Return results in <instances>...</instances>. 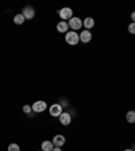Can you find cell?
I'll return each mask as SVG.
<instances>
[{
    "mask_svg": "<svg viewBox=\"0 0 135 151\" xmlns=\"http://www.w3.org/2000/svg\"><path fill=\"white\" fill-rule=\"evenodd\" d=\"M65 41L68 45H70V46H74V45H77L80 42V35L77 34L76 31H68L65 34Z\"/></svg>",
    "mask_w": 135,
    "mask_h": 151,
    "instance_id": "1",
    "label": "cell"
},
{
    "mask_svg": "<svg viewBox=\"0 0 135 151\" xmlns=\"http://www.w3.org/2000/svg\"><path fill=\"white\" fill-rule=\"evenodd\" d=\"M58 14H60V18L62 19V20H68V22H69L70 19L73 18V11H72V8H69V7L61 8Z\"/></svg>",
    "mask_w": 135,
    "mask_h": 151,
    "instance_id": "2",
    "label": "cell"
},
{
    "mask_svg": "<svg viewBox=\"0 0 135 151\" xmlns=\"http://www.w3.org/2000/svg\"><path fill=\"white\" fill-rule=\"evenodd\" d=\"M68 24H69V27L72 28V31H76V30H80V28H81L82 20L80 18H77V16H73L69 22H68Z\"/></svg>",
    "mask_w": 135,
    "mask_h": 151,
    "instance_id": "3",
    "label": "cell"
},
{
    "mask_svg": "<svg viewBox=\"0 0 135 151\" xmlns=\"http://www.w3.org/2000/svg\"><path fill=\"white\" fill-rule=\"evenodd\" d=\"M31 108H32V111H34V112L41 113V112H43V111L47 108V104H46V101L39 100V101H35V103L31 105Z\"/></svg>",
    "mask_w": 135,
    "mask_h": 151,
    "instance_id": "4",
    "label": "cell"
},
{
    "mask_svg": "<svg viewBox=\"0 0 135 151\" xmlns=\"http://www.w3.org/2000/svg\"><path fill=\"white\" fill-rule=\"evenodd\" d=\"M49 111H50V115L54 117H60V115L62 113V105L61 104H53L50 108H49Z\"/></svg>",
    "mask_w": 135,
    "mask_h": 151,
    "instance_id": "5",
    "label": "cell"
},
{
    "mask_svg": "<svg viewBox=\"0 0 135 151\" xmlns=\"http://www.w3.org/2000/svg\"><path fill=\"white\" fill-rule=\"evenodd\" d=\"M22 15L25 16V19H32L35 16V9L32 8L31 6H26L25 8H23Z\"/></svg>",
    "mask_w": 135,
    "mask_h": 151,
    "instance_id": "6",
    "label": "cell"
},
{
    "mask_svg": "<svg viewBox=\"0 0 135 151\" xmlns=\"http://www.w3.org/2000/svg\"><path fill=\"white\" fill-rule=\"evenodd\" d=\"M60 122L62 126H69L70 122H72V116H70V113L68 112H62L60 115Z\"/></svg>",
    "mask_w": 135,
    "mask_h": 151,
    "instance_id": "7",
    "label": "cell"
},
{
    "mask_svg": "<svg viewBox=\"0 0 135 151\" xmlns=\"http://www.w3.org/2000/svg\"><path fill=\"white\" fill-rule=\"evenodd\" d=\"M51 142H53L54 147H62V146L65 145V136H64V135H60V134H58V135L54 136Z\"/></svg>",
    "mask_w": 135,
    "mask_h": 151,
    "instance_id": "8",
    "label": "cell"
},
{
    "mask_svg": "<svg viewBox=\"0 0 135 151\" xmlns=\"http://www.w3.org/2000/svg\"><path fill=\"white\" fill-rule=\"evenodd\" d=\"M92 41V34L89 32V30H84V31L80 34V42L82 43H89Z\"/></svg>",
    "mask_w": 135,
    "mask_h": 151,
    "instance_id": "9",
    "label": "cell"
},
{
    "mask_svg": "<svg viewBox=\"0 0 135 151\" xmlns=\"http://www.w3.org/2000/svg\"><path fill=\"white\" fill-rule=\"evenodd\" d=\"M68 28H69V24H68V22H65V20L57 23V31L58 32H65L66 34V32L69 31Z\"/></svg>",
    "mask_w": 135,
    "mask_h": 151,
    "instance_id": "10",
    "label": "cell"
},
{
    "mask_svg": "<svg viewBox=\"0 0 135 151\" xmlns=\"http://www.w3.org/2000/svg\"><path fill=\"white\" fill-rule=\"evenodd\" d=\"M41 147H42V151H53L54 145L51 140H45V142H42Z\"/></svg>",
    "mask_w": 135,
    "mask_h": 151,
    "instance_id": "11",
    "label": "cell"
},
{
    "mask_svg": "<svg viewBox=\"0 0 135 151\" xmlns=\"http://www.w3.org/2000/svg\"><path fill=\"white\" fill-rule=\"evenodd\" d=\"M82 26H85L87 30H91V28L95 26L93 18H85V20H82Z\"/></svg>",
    "mask_w": 135,
    "mask_h": 151,
    "instance_id": "12",
    "label": "cell"
},
{
    "mask_svg": "<svg viewBox=\"0 0 135 151\" xmlns=\"http://www.w3.org/2000/svg\"><path fill=\"white\" fill-rule=\"evenodd\" d=\"M25 16L22 15V14H18V15L14 16V22H15V24H23L25 23Z\"/></svg>",
    "mask_w": 135,
    "mask_h": 151,
    "instance_id": "13",
    "label": "cell"
},
{
    "mask_svg": "<svg viewBox=\"0 0 135 151\" xmlns=\"http://www.w3.org/2000/svg\"><path fill=\"white\" fill-rule=\"evenodd\" d=\"M126 119H127L129 123H135V111H130V112H127Z\"/></svg>",
    "mask_w": 135,
    "mask_h": 151,
    "instance_id": "14",
    "label": "cell"
},
{
    "mask_svg": "<svg viewBox=\"0 0 135 151\" xmlns=\"http://www.w3.org/2000/svg\"><path fill=\"white\" fill-rule=\"evenodd\" d=\"M8 151H20V147H19V145H16V143H11V145L8 146Z\"/></svg>",
    "mask_w": 135,
    "mask_h": 151,
    "instance_id": "15",
    "label": "cell"
},
{
    "mask_svg": "<svg viewBox=\"0 0 135 151\" xmlns=\"http://www.w3.org/2000/svg\"><path fill=\"white\" fill-rule=\"evenodd\" d=\"M31 111H32L31 105H27V104H25V105H23V112H25V113H30Z\"/></svg>",
    "mask_w": 135,
    "mask_h": 151,
    "instance_id": "16",
    "label": "cell"
},
{
    "mask_svg": "<svg viewBox=\"0 0 135 151\" xmlns=\"http://www.w3.org/2000/svg\"><path fill=\"white\" fill-rule=\"evenodd\" d=\"M129 32H130V34H135V23H134V22L130 23V26H129Z\"/></svg>",
    "mask_w": 135,
    "mask_h": 151,
    "instance_id": "17",
    "label": "cell"
},
{
    "mask_svg": "<svg viewBox=\"0 0 135 151\" xmlns=\"http://www.w3.org/2000/svg\"><path fill=\"white\" fill-rule=\"evenodd\" d=\"M131 20L135 23V12H132V14H131Z\"/></svg>",
    "mask_w": 135,
    "mask_h": 151,
    "instance_id": "18",
    "label": "cell"
},
{
    "mask_svg": "<svg viewBox=\"0 0 135 151\" xmlns=\"http://www.w3.org/2000/svg\"><path fill=\"white\" fill-rule=\"evenodd\" d=\"M53 151H62V150H61V147H54Z\"/></svg>",
    "mask_w": 135,
    "mask_h": 151,
    "instance_id": "19",
    "label": "cell"
},
{
    "mask_svg": "<svg viewBox=\"0 0 135 151\" xmlns=\"http://www.w3.org/2000/svg\"><path fill=\"white\" fill-rule=\"evenodd\" d=\"M124 151H134V150H130V148H129V150H124Z\"/></svg>",
    "mask_w": 135,
    "mask_h": 151,
    "instance_id": "20",
    "label": "cell"
}]
</instances>
